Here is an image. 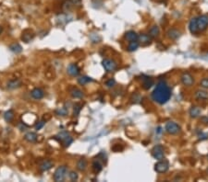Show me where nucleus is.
I'll list each match as a JSON object with an SVG mask.
<instances>
[{
    "label": "nucleus",
    "mask_w": 208,
    "mask_h": 182,
    "mask_svg": "<svg viewBox=\"0 0 208 182\" xmlns=\"http://www.w3.org/2000/svg\"><path fill=\"white\" fill-rule=\"evenodd\" d=\"M10 50L12 52H16V54H19V52H20L21 51H22V48H21V46L20 45V44L16 43V44H13V45L10 46Z\"/></svg>",
    "instance_id": "obj_31"
},
{
    "label": "nucleus",
    "mask_w": 208,
    "mask_h": 182,
    "mask_svg": "<svg viewBox=\"0 0 208 182\" xmlns=\"http://www.w3.org/2000/svg\"><path fill=\"white\" fill-rule=\"evenodd\" d=\"M70 93H71V96L73 97H75V99H82L83 97L82 91L80 90L79 88H73V89L70 91Z\"/></svg>",
    "instance_id": "obj_25"
},
{
    "label": "nucleus",
    "mask_w": 208,
    "mask_h": 182,
    "mask_svg": "<svg viewBox=\"0 0 208 182\" xmlns=\"http://www.w3.org/2000/svg\"><path fill=\"white\" fill-rule=\"evenodd\" d=\"M171 97V89L165 81H160L152 92V99L156 103L163 105Z\"/></svg>",
    "instance_id": "obj_1"
},
{
    "label": "nucleus",
    "mask_w": 208,
    "mask_h": 182,
    "mask_svg": "<svg viewBox=\"0 0 208 182\" xmlns=\"http://www.w3.org/2000/svg\"><path fill=\"white\" fill-rule=\"evenodd\" d=\"M152 155L156 159H157V160H162V159H164L165 154H164L163 146L160 145V144L154 146V147L152 149Z\"/></svg>",
    "instance_id": "obj_7"
},
{
    "label": "nucleus",
    "mask_w": 208,
    "mask_h": 182,
    "mask_svg": "<svg viewBox=\"0 0 208 182\" xmlns=\"http://www.w3.org/2000/svg\"><path fill=\"white\" fill-rule=\"evenodd\" d=\"M138 42L141 44V45H149V44H151V42H152V38L149 36V34H141L139 36V40Z\"/></svg>",
    "instance_id": "obj_12"
},
{
    "label": "nucleus",
    "mask_w": 208,
    "mask_h": 182,
    "mask_svg": "<svg viewBox=\"0 0 208 182\" xmlns=\"http://www.w3.org/2000/svg\"><path fill=\"white\" fill-rule=\"evenodd\" d=\"M67 173H68V168L66 166H61L59 167H57L54 174L55 181H57V182L64 181L66 177H67Z\"/></svg>",
    "instance_id": "obj_2"
},
{
    "label": "nucleus",
    "mask_w": 208,
    "mask_h": 182,
    "mask_svg": "<svg viewBox=\"0 0 208 182\" xmlns=\"http://www.w3.org/2000/svg\"><path fill=\"white\" fill-rule=\"evenodd\" d=\"M195 97L200 100H206L208 99V93L205 90H198L195 93Z\"/></svg>",
    "instance_id": "obj_20"
},
{
    "label": "nucleus",
    "mask_w": 208,
    "mask_h": 182,
    "mask_svg": "<svg viewBox=\"0 0 208 182\" xmlns=\"http://www.w3.org/2000/svg\"><path fill=\"white\" fill-rule=\"evenodd\" d=\"M139 45H140V42L138 41L131 42L130 44H129V46H128V50H129L130 52H134V51L137 50V49H138Z\"/></svg>",
    "instance_id": "obj_27"
},
{
    "label": "nucleus",
    "mask_w": 208,
    "mask_h": 182,
    "mask_svg": "<svg viewBox=\"0 0 208 182\" xmlns=\"http://www.w3.org/2000/svg\"><path fill=\"white\" fill-rule=\"evenodd\" d=\"M68 112H69L68 109H66L65 107L60 108L56 110V113H57V115H59V116H66V115L68 114Z\"/></svg>",
    "instance_id": "obj_32"
},
{
    "label": "nucleus",
    "mask_w": 208,
    "mask_h": 182,
    "mask_svg": "<svg viewBox=\"0 0 208 182\" xmlns=\"http://www.w3.org/2000/svg\"><path fill=\"white\" fill-rule=\"evenodd\" d=\"M69 177L70 180H72V181H76V180L78 179V174H77L76 172H73V171L70 172Z\"/></svg>",
    "instance_id": "obj_35"
},
{
    "label": "nucleus",
    "mask_w": 208,
    "mask_h": 182,
    "mask_svg": "<svg viewBox=\"0 0 208 182\" xmlns=\"http://www.w3.org/2000/svg\"><path fill=\"white\" fill-rule=\"evenodd\" d=\"M169 163L166 160H159L156 165H154V170L157 173H165L169 170Z\"/></svg>",
    "instance_id": "obj_5"
},
{
    "label": "nucleus",
    "mask_w": 208,
    "mask_h": 182,
    "mask_svg": "<svg viewBox=\"0 0 208 182\" xmlns=\"http://www.w3.org/2000/svg\"><path fill=\"white\" fill-rule=\"evenodd\" d=\"M67 72L69 75H71V77H77V75L80 74V68L78 67L77 64H71L68 66Z\"/></svg>",
    "instance_id": "obj_11"
},
{
    "label": "nucleus",
    "mask_w": 208,
    "mask_h": 182,
    "mask_svg": "<svg viewBox=\"0 0 208 182\" xmlns=\"http://www.w3.org/2000/svg\"><path fill=\"white\" fill-rule=\"evenodd\" d=\"M73 4L70 2V1H66L64 3V5H63V9L66 11V12H69L70 10L72 9V7H73Z\"/></svg>",
    "instance_id": "obj_30"
},
{
    "label": "nucleus",
    "mask_w": 208,
    "mask_h": 182,
    "mask_svg": "<svg viewBox=\"0 0 208 182\" xmlns=\"http://www.w3.org/2000/svg\"><path fill=\"white\" fill-rule=\"evenodd\" d=\"M153 85H154L153 78L149 77H144L143 78V87L144 89H149V88L152 87Z\"/></svg>",
    "instance_id": "obj_17"
},
{
    "label": "nucleus",
    "mask_w": 208,
    "mask_h": 182,
    "mask_svg": "<svg viewBox=\"0 0 208 182\" xmlns=\"http://www.w3.org/2000/svg\"><path fill=\"white\" fill-rule=\"evenodd\" d=\"M45 122H44V121H42V122H39L37 124H36V127H35V128H36V130H40V129H42L43 127H44V125H45Z\"/></svg>",
    "instance_id": "obj_38"
},
{
    "label": "nucleus",
    "mask_w": 208,
    "mask_h": 182,
    "mask_svg": "<svg viewBox=\"0 0 208 182\" xmlns=\"http://www.w3.org/2000/svg\"><path fill=\"white\" fill-rule=\"evenodd\" d=\"M197 20V26L199 29V32H203L208 27V17L205 15H202L196 17Z\"/></svg>",
    "instance_id": "obj_4"
},
{
    "label": "nucleus",
    "mask_w": 208,
    "mask_h": 182,
    "mask_svg": "<svg viewBox=\"0 0 208 182\" xmlns=\"http://www.w3.org/2000/svg\"><path fill=\"white\" fill-rule=\"evenodd\" d=\"M82 109V106L80 104H75L74 105V115L75 116H78V114L80 113Z\"/></svg>",
    "instance_id": "obj_34"
},
{
    "label": "nucleus",
    "mask_w": 208,
    "mask_h": 182,
    "mask_svg": "<svg viewBox=\"0 0 208 182\" xmlns=\"http://www.w3.org/2000/svg\"><path fill=\"white\" fill-rule=\"evenodd\" d=\"M33 32H29V30H28V33H27V30L22 33V40L25 42H31V40H33Z\"/></svg>",
    "instance_id": "obj_26"
},
{
    "label": "nucleus",
    "mask_w": 208,
    "mask_h": 182,
    "mask_svg": "<svg viewBox=\"0 0 208 182\" xmlns=\"http://www.w3.org/2000/svg\"><path fill=\"white\" fill-rule=\"evenodd\" d=\"M189 30L190 32H191L192 34H196L199 32V29H198V26H197V20H196V17H193V19H191L189 23Z\"/></svg>",
    "instance_id": "obj_13"
},
{
    "label": "nucleus",
    "mask_w": 208,
    "mask_h": 182,
    "mask_svg": "<svg viewBox=\"0 0 208 182\" xmlns=\"http://www.w3.org/2000/svg\"><path fill=\"white\" fill-rule=\"evenodd\" d=\"M24 139L26 141L30 142V143H34L37 141V134L35 132H28L27 134L24 136Z\"/></svg>",
    "instance_id": "obj_23"
},
{
    "label": "nucleus",
    "mask_w": 208,
    "mask_h": 182,
    "mask_svg": "<svg viewBox=\"0 0 208 182\" xmlns=\"http://www.w3.org/2000/svg\"><path fill=\"white\" fill-rule=\"evenodd\" d=\"M166 131L167 132H169V134H177L180 132V127L178 123H176L174 122H169L166 124Z\"/></svg>",
    "instance_id": "obj_6"
},
{
    "label": "nucleus",
    "mask_w": 208,
    "mask_h": 182,
    "mask_svg": "<svg viewBox=\"0 0 208 182\" xmlns=\"http://www.w3.org/2000/svg\"><path fill=\"white\" fill-rule=\"evenodd\" d=\"M103 66L107 72H114L118 67L116 62L111 59H105L103 61Z\"/></svg>",
    "instance_id": "obj_8"
},
{
    "label": "nucleus",
    "mask_w": 208,
    "mask_h": 182,
    "mask_svg": "<svg viewBox=\"0 0 208 182\" xmlns=\"http://www.w3.org/2000/svg\"><path fill=\"white\" fill-rule=\"evenodd\" d=\"M159 32H159L158 26L154 25L153 27L150 29V30H149V36L151 38H156V37H158Z\"/></svg>",
    "instance_id": "obj_22"
},
{
    "label": "nucleus",
    "mask_w": 208,
    "mask_h": 182,
    "mask_svg": "<svg viewBox=\"0 0 208 182\" xmlns=\"http://www.w3.org/2000/svg\"><path fill=\"white\" fill-rule=\"evenodd\" d=\"M31 95H32V97L34 99H41L44 97V96H45L44 91L41 88H34V89L31 92Z\"/></svg>",
    "instance_id": "obj_14"
},
{
    "label": "nucleus",
    "mask_w": 208,
    "mask_h": 182,
    "mask_svg": "<svg viewBox=\"0 0 208 182\" xmlns=\"http://www.w3.org/2000/svg\"><path fill=\"white\" fill-rule=\"evenodd\" d=\"M167 37L171 40H177L178 38H179L180 36V32L177 29H170L169 32H167Z\"/></svg>",
    "instance_id": "obj_16"
},
{
    "label": "nucleus",
    "mask_w": 208,
    "mask_h": 182,
    "mask_svg": "<svg viewBox=\"0 0 208 182\" xmlns=\"http://www.w3.org/2000/svg\"><path fill=\"white\" fill-rule=\"evenodd\" d=\"M115 84H116V81H115L114 79H109V80L105 83V85H107V87H112L115 86Z\"/></svg>",
    "instance_id": "obj_36"
},
{
    "label": "nucleus",
    "mask_w": 208,
    "mask_h": 182,
    "mask_svg": "<svg viewBox=\"0 0 208 182\" xmlns=\"http://www.w3.org/2000/svg\"><path fill=\"white\" fill-rule=\"evenodd\" d=\"M21 85V82L18 79H14V80H10L7 83V88L10 89H15V88L20 87Z\"/></svg>",
    "instance_id": "obj_21"
},
{
    "label": "nucleus",
    "mask_w": 208,
    "mask_h": 182,
    "mask_svg": "<svg viewBox=\"0 0 208 182\" xmlns=\"http://www.w3.org/2000/svg\"><path fill=\"white\" fill-rule=\"evenodd\" d=\"M125 38H126L130 42H135V41H138V40H139V35L137 34L135 32H133V30H130V32H128L126 33Z\"/></svg>",
    "instance_id": "obj_15"
},
{
    "label": "nucleus",
    "mask_w": 208,
    "mask_h": 182,
    "mask_svg": "<svg viewBox=\"0 0 208 182\" xmlns=\"http://www.w3.org/2000/svg\"><path fill=\"white\" fill-rule=\"evenodd\" d=\"M4 118H5L6 122H12V120L14 119V112L12 110H7V111L5 112V115H4Z\"/></svg>",
    "instance_id": "obj_28"
},
{
    "label": "nucleus",
    "mask_w": 208,
    "mask_h": 182,
    "mask_svg": "<svg viewBox=\"0 0 208 182\" xmlns=\"http://www.w3.org/2000/svg\"><path fill=\"white\" fill-rule=\"evenodd\" d=\"M181 82H182V84L184 86L186 87H191L194 80H193V77H192V75L191 74H189V73H183L182 75H181Z\"/></svg>",
    "instance_id": "obj_9"
},
{
    "label": "nucleus",
    "mask_w": 208,
    "mask_h": 182,
    "mask_svg": "<svg viewBox=\"0 0 208 182\" xmlns=\"http://www.w3.org/2000/svg\"><path fill=\"white\" fill-rule=\"evenodd\" d=\"M200 85L205 89H208V78H203L201 80Z\"/></svg>",
    "instance_id": "obj_33"
},
{
    "label": "nucleus",
    "mask_w": 208,
    "mask_h": 182,
    "mask_svg": "<svg viewBox=\"0 0 208 182\" xmlns=\"http://www.w3.org/2000/svg\"><path fill=\"white\" fill-rule=\"evenodd\" d=\"M87 166H88V163L85 158H81L77 163V168L80 171H84L87 168Z\"/></svg>",
    "instance_id": "obj_18"
},
{
    "label": "nucleus",
    "mask_w": 208,
    "mask_h": 182,
    "mask_svg": "<svg viewBox=\"0 0 208 182\" xmlns=\"http://www.w3.org/2000/svg\"><path fill=\"white\" fill-rule=\"evenodd\" d=\"M53 165H54V163H53L51 160H48V159H46V160H44V161H42L41 163H40L39 168H40V170H41L42 172H45V171L49 170L50 168L53 167Z\"/></svg>",
    "instance_id": "obj_10"
},
{
    "label": "nucleus",
    "mask_w": 208,
    "mask_h": 182,
    "mask_svg": "<svg viewBox=\"0 0 208 182\" xmlns=\"http://www.w3.org/2000/svg\"><path fill=\"white\" fill-rule=\"evenodd\" d=\"M75 7H81L82 6V0H69Z\"/></svg>",
    "instance_id": "obj_37"
},
{
    "label": "nucleus",
    "mask_w": 208,
    "mask_h": 182,
    "mask_svg": "<svg viewBox=\"0 0 208 182\" xmlns=\"http://www.w3.org/2000/svg\"><path fill=\"white\" fill-rule=\"evenodd\" d=\"M91 81H92V78L88 77H81L78 79L79 84H80V85H82V86H84V85H86V84H88Z\"/></svg>",
    "instance_id": "obj_29"
},
{
    "label": "nucleus",
    "mask_w": 208,
    "mask_h": 182,
    "mask_svg": "<svg viewBox=\"0 0 208 182\" xmlns=\"http://www.w3.org/2000/svg\"><path fill=\"white\" fill-rule=\"evenodd\" d=\"M56 138L58 139L61 143L64 144L65 147H68V146H69L70 144H72V142H73L72 137L69 135V134L68 132H61L60 134L56 136Z\"/></svg>",
    "instance_id": "obj_3"
},
{
    "label": "nucleus",
    "mask_w": 208,
    "mask_h": 182,
    "mask_svg": "<svg viewBox=\"0 0 208 182\" xmlns=\"http://www.w3.org/2000/svg\"><path fill=\"white\" fill-rule=\"evenodd\" d=\"M102 169H103V165L99 160H94V163H92V170H94L95 173H99Z\"/></svg>",
    "instance_id": "obj_24"
},
{
    "label": "nucleus",
    "mask_w": 208,
    "mask_h": 182,
    "mask_svg": "<svg viewBox=\"0 0 208 182\" xmlns=\"http://www.w3.org/2000/svg\"><path fill=\"white\" fill-rule=\"evenodd\" d=\"M202 113V110L199 107H196V106H194V107H192V109H190V115H191L192 118H197L201 115Z\"/></svg>",
    "instance_id": "obj_19"
}]
</instances>
